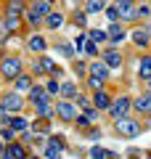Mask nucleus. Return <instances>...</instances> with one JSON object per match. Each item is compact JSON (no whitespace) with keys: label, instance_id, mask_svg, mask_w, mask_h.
Returning a JSON list of instances; mask_svg holds the SVG:
<instances>
[{"label":"nucleus","instance_id":"nucleus-1","mask_svg":"<svg viewBox=\"0 0 151 159\" xmlns=\"http://www.w3.org/2000/svg\"><path fill=\"white\" fill-rule=\"evenodd\" d=\"M117 133L125 135V138H135L140 133V125L135 122V119H130V117H119L117 119Z\"/></svg>","mask_w":151,"mask_h":159},{"label":"nucleus","instance_id":"nucleus-2","mask_svg":"<svg viewBox=\"0 0 151 159\" xmlns=\"http://www.w3.org/2000/svg\"><path fill=\"white\" fill-rule=\"evenodd\" d=\"M43 16H48V0H40V3H34V6L27 11V19L32 24H37Z\"/></svg>","mask_w":151,"mask_h":159},{"label":"nucleus","instance_id":"nucleus-3","mask_svg":"<svg viewBox=\"0 0 151 159\" xmlns=\"http://www.w3.org/2000/svg\"><path fill=\"white\" fill-rule=\"evenodd\" d=\"M127 109H130V98L127 96H122V98H117V101L112 103V106H109V111L114 114V117H125V114H127Z\"/></svg>","mask_w":151,"mask_h":159},{"label":"nucleus","instance_id":"nucleus-4","mask_svg":"<svg viewBox=\"0 0 151 159\" xmlns=\"http://www.w3.org/2000/svg\"><path fill=\"white\" fill-rule=\"evenodd\" d=\"M19 72H21V61L19 58H6L3 61V74L6 77H16Z\"/></svg>","mask_w":151,"mask_h":159},{"label":"nucleus","instance_id":"nucleus-5","mask_svg":"<svg viewBox=\"0 0 151 159\" xmlns=\"http://www.w3.org/2000/svg\"><path fill=\"white\" fill-rule=\"evenodd\" d=\"M58 117H61V119H66V122L77 119V111H74V103H69V101L58 103Z\"/></svg>","mask_w":151,"mask_h":159},{"label":"nucleus","instance_id":"nucleus-6","mask_svg":"<svg viewBox=\"0 0 151 159\" xmlns=\"http://www.w3.org/2000/svg\"><path fill=\"white\" fill-rule=\"evenodd\" d=\"M3 109H6V111H19V109H21V96H19V93H11V96L3 101Z\"/></svg>","mask_w":151,"mask_h":159},{"label":"nucleus","instance_id":"nucleus-7","mask_svg":"<svg viewBox=\"0 0 151 159\" xmlns=\"http://www.w3.org/2000/svg\"><path fill=\"white\" fill-rule=\"evenodd\" d=\"M90 74H93L95 80H101V82H103V80L109 77V66H106V64H98V61H95V64H90Z\"/></svg>","mask_w":151,"mask_h":159},{"label":"nucleus","instance_id":"nucleus-8","mask_svg":"<svg viewBox=\"0 0 151 159\" xmlns=\"http://www.w3.org/2000/svg\"><path fill=\"white\" fill-rule=\"evenodd\" d=\"M32 101H34V106H43V103L50 101V93L43 90V88H32Z\"/></svg>","mask_w":151,"mask_h":159},{"label":"nucleus","instance_id":"nucleus-9","mask_svg":"<svg viewBox=\"0 0 151 159\" xmlns=\"http://www.w3.org/2000/svg\"><path fill=\"white\" fill-rule=\"evenodd\" d=\"M103 58H106V61H103V64H106V66H112V69L122 66V56H119L117 51H109V53H106V56H103Z\"/></svg>","mask_w":151,"mask_h":159},{"label":"nucleus","instance_id":"nucleus-10","mask_svg":"<svg viewBox=\"0 0 151 159\" xmlns=\"http://www.w3.org/2000/svg\"><path fill=\"white\" fill-rule=\"evenodd\" d=\"M93 101H95V106H98V109H109V106H112V98H109L103 90H95V98H93Z\"/></svg>","mask_w":151,"mask_h":159},{"label":"nucleus","instance_id":"nucleus-11","mask_svg":"<svg viewBox=\"0 0 151 159\" xmlns=\"http://www.w3.org/2000/svg\"><path fill=\"white\" fill-rule=\"evenodd\" d=\"M109 37H112L114 40V43H122V40H125V29L122 27H119V24H112V27H109Z\"/></svg>","mask_w":151,"mask_h":159},{"label":"nucleus","instance_id":"nucleus-12","mask_svg":"<svg viewBox=\"0 0 151 159\" xmlns=\"http://www.w3.org/2000/svg\"><path fill=\"white\" fill-rule=\"evenodd\" d=\"M45 24H48L50 29H58V27L64 24V16H61V13H48V19H45Z\"/></svg>","mask_w":151,"mask_h":159},{"label":"nucleus","instance_id":"nucleus-13","mask_svg":"<svg viewBox=\"0 0 151 159\" xmlns=\"http://www.w3.org/2000/svg\"><path fill=\"white\" fill-rule=\"evenodd\" d=\"M138 72H140V77H143V80H149V77H151V56H146L143 61H140Z\"/></svg>","mask_w":151,"mask_h":159},{"label":"nucleus","instance_id":"nucleus-14","mask_svg":"<svg viewBox=\"0 0 151 159\" xmlns=\"http://www.w3.org/2000/svg\"><path fill=\"white\" fill-rule=\"evenodd\" d=\"M11 130H13V133L27 130V119H24V117H13V119H11Z\"/></svg>","mask_w":151,"mask_h":159},{"label":"nucleus","instance_id":"nucleus-15","mask_svg":"<svg viewBox=\"0 0 151 159\" xmlns=\"http://www.w3.org/2000/svg\"><path fill=\"white\" fill-rule=\"evenodd\" d=\"M135 109H138V111H151V98L149 96H140L138 101H135Z\"/></svg>","mask_w":151,"mask_h":159},{"label":"nucleus","instance_id":"nucleus-16","mask_svg":"<svg viewBox=\"0 0 151 159\" xmlns=\"http://www.w3.org/2000/svg\"><path fill=\"white\" fill-rule=\"evenodd\" d=\"M21 157H24V148H21V146H11L3 159H21Z\"/></svg>","mask_w":151,"mask_h":159},{"label":"nucleus","instance_id":"nucleus-17","mask_svg":"<svg viewBox=\"0 0 151 159\" xmlns=\"http://www.w3.org/2000/svg\"><path fill=\"white\" fill-rule=\"evenodd\" d=\"M122 8V19H138V8L135 6H119Z\"/></svg>","mask_w":151,"mask_h":159},{"label":"nucleus","instance_id":"nucleus-18","mask_svg":"<svg viewBox=\"0 0 151 159\" xmlns=\"http://www.w3.org/2000/svg\"><path fill=\"white\" fill-rule=\"evenodd\" d=\"M103 8H106L103 0H90L88 3V13H98V11H103Z\"/></svg>","mask_w":151,"mask_h":159},{"label":"nucleus","instance_id":"nucleus-19","mask_svg":"<svg viewBox=\"0 0 151 159\" xmlns=\"http://www.w3.org/2000/svg\"><path fill=\"white\" fill-rule=\"evenodd\" d=\"M90 40H93V43H103V40L109 37L106 32H103V29H90V34H88Z\"/></svg>","mask_w":151,"mask_h":159},{"label":"nucleus","instance_id":"nucleus-20","mask_svg":"<svg viewBox=\"0 0 151 159\" xmlns=\"http://www.w3.org/2000/svg\"><path fill=\"white\" fill-rule=\"evenodd\" d=\"M29 48H32V51H45V40H43V37H37V34H34V37L29 40Z\"/></svg>","mask_w":151,"mask_h":159},{"label":"nucleus","instance_id":"nucleus-21","mask_svg":"<svg viewBox=\"0 0 151 159\" xmlns=\"http://www.w3.org/2000/svg\"><path fill=\"white\" fill-rule=\"evenodd\" d=\"M58 93H61V96H69V98H72L74 93H77V88H74V82H64V85H61V90H58Z\"/></svg>","mask_w":151,"mask_h":159},{"label":"nucleus","instance_id":"nucleus-22","mask_svg":"<svg viewBox=\"0 0 151 159\" xmlns=\"http://www.w3.org/2000/svg\"><path fill=\"white\" fill-rule=\"evenodd\" d=\"M133 40L138 43V45H146V43H149V34H146V29H138V32L133 34Z\"/></svg>","mask_w":151,"mask_h":159},{"label":"nucleus","instance_id":"nucleus-23","mask_svg":"<svg viewBox=\"0 0 151 159\" xmlns=\"http://www.w3.org/2000/svg\"><path fill=\"white\" fill-rule=\"evenodd\" d=\"M90 157H93V159H106V148L93 146V148H90Z\"/></svg>","mask_w":151,"mask_h":159},{"label":"nucleus","instance_id":"nucleus-24","mask_svg":"<svg viewBox=\"0 0 151 159\" xmlns=\"http://www.w3.org/2000/svg\"><path fill=\"white\" fill-rule=\"evenodd\" d=\"M119 13H122V8H119V6H112V8H106V16L112 19V21H117V19H119Z\"/></svg>","mask_w":151,"mask_h":159},{"label":"nucleus","instance_id":"nucleus-25","mask_svg":"<svg viewBox=\"0 0 151 159\" xmlns=\"http://www.w3.org/2000/svg\"><path fill=\"white\" fill-rule=\"evenodd\" d=\"M82 51L88 53V56H95V53H98V48H95V43L90 40V43H85V48H82Z\"/></svg>","mask_w":151,"mask_h":159},{"label":"nucleus","instance_id":"nucleus-26","mask_svg":"<svg viewBox=\"0 0 151 159\" xmlns=\"http://www.w3.org/2000/svg\"><path fill=\"white\" fill-rule=\"evenodd\" d=\"M21 0H11V6H8V11H11V16H13V13H19V11H21Z\"/></svg>","mask_w":151,"mask_h":159},{"label":"nucleus","instance_id":"nucleus-27","mask_svg":"<svg viewBox=\"0 0 151 159\" xmlns=\"http://www.w3.org/2000/svg\"><path fill=\"white\" fill-rule=\"evenodd\" d=\"M16 80H19V82H16V85H19V90H27V88L32 85V82H29V77H16Z\"/></svg>","mask_w":151,"mask_h":159},{"label":"nucleus","instance_id":"nucleus-28","mask_svg":"<svg viewBox=\"0 0 151 159\" xmlns=\"http://www.w3.org/2000/svg\"><path fill=\"white\" fill-rule=\"evenodd\" d=\"M48 146H50V148H61V146H64V141H61V138H56V135H53V138L48 141Z\"/></svg>","mask_w":151,"mask_h":159},{"label":"nucleus","instance_id":"nucleus-29","mask_svg":"<svg viewBox=\"0 0 151 159\" xmlns=\"http://www.w3.org/2000/svg\"><path fill=\"white\" fill-rule=\"evenodd\" d=\"M34 109H37L40 117H48V114H50V106H48V103H43V106H34Z\"/></svg>","mask_w":151,"mask_h":159},{"label":"nucleus","instance_id":"nucleus-30","mask_svg":"<svg viewBox=\"0 0 151 159\" xmlns=\"http://www.w3.org/2000/svg\"><path fill=\"white\" fill-rule=\"evenodd\" d=\"M48 159H61V148H48Z\"/></svg>","mask_w":151,"mask_h":159},{"label":"nucleus","instance_id":"nucleus-31","mask_svg":"<svg viewBox=\"0 0 151 159\" xmlns=\"http://www.w3.org/2000/svg\"><path fill=\"white\" fill-rule=\"evenodd\" d=\"M6 27H8V29H19V19H13V16H8V21H6Z\"/></svg>","mask_w":151,"mask_h":159},{"label":"nucleus","instance_id":"nucleus-32","mask_svg":"<svg viewBox=\"0 0 151 159\" xmlns=\"http://www.w3.org/2000/svg\"><path fill=\"white\" fill-rule=\"evenodd\" d=\"M61 90V85H58V82H48V93L50 96H53V93H58Z\"/></svg>","mask_w":151,"mask_h":159},{"label":"nucleus","instance_id":"nucleus-33","mask_svg":"<svg viewBox=\"0 0 151 159\" xmlns=\"http://www.w3.org/2000/svg\"><path fill=\"white\" fill-rule=\"evenodd\" d=\"M151 13V6H138V16H149Z\"/></svg>","mask_w":151,"mask_h":159},{"label":"nucleus","instance_id":"nucleus-34","mask_svg":"<svg viewBox=\"0 0 151 159\" xmlns=\"http://www.w3.org/2000/svg\"><path fill=\"white\" fill-rule=\"evenodd\" d=\"M58 53H61V56H72V48H69V45H61V48H58Z\"/></svg>","mask_w":151,"mask_h":159},{"label":"nucleus","instance_id":"nucleus-35","mask_svg":"<svg viewBox=\"0 0 151 159\" xmlns=\"http://www.w3.org/2000/svg\"><path fill=\"white\" fill-rule=\"evenodd\" d=\"M85 21H88V16H85V13H77V24L80 27H85Z\"/></svg>","mask_w":151,"mask_h":159},{"label":"nucleus","instance_id":"nucleus-36","mask_svg":"<svg viewBox=\"0 0 151 159\" xmlns=\"http://www.w3.org/2000/svg\"><path fill=\"white\" fill-rule=\"evenodd\" d=\"M119 6H130V3H133V0H117Z\"/></svg>","mask_w":151,"mask_h":159},{"label":"nucleus","instance_id":"nucleus-37","mask_svg":"<svg viewBox=\"0 0 151 159\" xmlns=\"http://www.w3.org/2000/svg\"><path fill=\"white\" fill-rule=\"evenodd\" d=\"M0 157H3V143H0Z\"/></svg>","mask_w":151,"mask_h":159},{"label":"nucleus","instance_id":"nucleus-38","mask_svg":"<svg viewBox=\"0 0 151 159\" xmlns=\"http://www.w3.org/2000/svg\"><path fill=\"white\" fill-rule=\"evenodd\" d=\"M149 85H151V77H149Z\"/></svg>","mask_w":151,"mask_h":159},{"label":"nucleus","instance_id":"nucleus-39","mask_svg":"<svg viewBox=\"0 0 151 159\" xmlns=\"http://www.w3.org/2000/svg\"><path fill=\"white\" fill-rule=\"evenodd\" d=\"M149 98H151V93H149Z\"/></svg>","mask_w":151,"mask_h":159},{"label":"nucleus","instance_id":"nucleus-40","mask_svg":"<svg viewBox=\"0 0 151 159\" xmlns=\"http://www.w3.org/2000/svg\"><path fill=\"white\" fill-rule=\"evenodd\" d=\"M34 159H37V157H34Z\"/></svg>","mask_w":151,"mask_h":159}]
</instances>
